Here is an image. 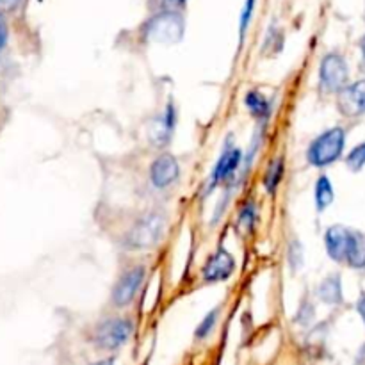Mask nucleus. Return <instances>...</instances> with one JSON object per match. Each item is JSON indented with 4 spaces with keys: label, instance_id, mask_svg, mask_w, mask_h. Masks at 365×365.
Listing matches in <instances>:
<instances>
[{
    "label": "nucleus",
    "instance_id": "1",
    "mask_svg": "<svg viewBox=\"0 0 365 365\" xmlns=\"http://www.w3.org/2000/svg\"><path fill=\"white\" fill-rule=\"evenodd\" d=\"M346 147V130L342 127H333L319 134L307 150V161L314 168H326L339 161Z\"/></svg>",
    "mask_w": 365,
    "mask_h": 365
},
{
    "label": "nucleus",
    "instance_id": "2",
    "mask_svg": "<svg viewBox=\"0 0 365 365\" xmlns=\"http://www.w3.org/2000/svg\"><path fill=\"white\" fill-rule=\"evenodd\" d=\"M166 228V218L159 212H152L141 218L127 233V248L130 250H148L161 240Z\"/></svg>",
    "mask_w": 365,
    "mask_h": 365
},
{
    "label": "nucleus",
    "instance_id": "3",
    "mask_svg": "<svg viewBox=\"0 0 365 365\" xmlns=\"http://www.w3.org/2000/svg\"><path fill=\"white\" fill-rule=\"evenodd\" d=\"M186 33V22L182 16L175 11H166L155 15L150 22L147 23V36L148 40L155 43H179Z\"/></svg>",
    "mask_w": 365,
    "mask_h": 365
},
{
    "label": "nucleus",
    "instance_id": "4",
    "mask_svg": "<svg viewBox=\"0 0 365 365\" xmlns=\"http://www.w3.org/2000/svg\"><path fill=\"white\" fill-rule=\"evenodd\" d=\"M349 68L340 54H326L319 65V84L324 93H339L347 86Z\"/></svg>",
    "mask_w": 365,
    "mask_h": 365
},
{
    "label": "nucleus",
    "instance_id": "5",
    "mask_svg": "<svg viewBox=\"0 0 365 365\" xmlns=\"http://www.w3.org/2000/svg\"><path fill=\"white\" fill-rule=\"evenodd\" d=\"M134 332V324L130 319L115 317L107 319V321L100 322L95 329L93 340L97 347L105 351H115L120 349L127 340L130 339Z\"/></svg>",
    "mask_w": 365,
    "mask_h": 365
},
{
    "label": "nucleus",
    "instance_id": "6",
    "mask_svg": "<svg viewBox=\"0 0 365 365\" xmlns=\"http://www.w3.org/2000/svg\"><path fill=\"white\" fill-rule=\"evenodd\" d=\"M240 162H243V152L239 148L233 147L232 143H228L223 150V154L219 155L218 162L214 166V171H212L211 182H208V193L214 191L219 184H228L232 182L233 175L239 169Z\"/></svg>",
    "mask_w": 365,
    "mask_h": 365
},
{
    "label": "nucleus",
    "instance_id": "7",
    "mask_svg": "<svg viewBox=\"0 0 365 365\" xmlns=\"http://www.w3.org/2000/svg\"><path fill=\"white\" fill-rule=\"evenodd\" d=\"M337 107L346 118H358L365 115V79L347 84L342 91H339Z\"/></svg>",
    "mask_w": 365,
    "mask_h": 365
},
{
    "label": "nucleus",
    "instance_id": "8",
    "mask_svg": "<svg viewBox=\"0 0 365 365\" xmlns=\"http://www.w3.org/2000/svg\"><path fill=\"white\" fill-rule=\"evenodd\" d=\"M233 271H236V258L228 250L219 248L216 253L207 258L203 269H201V276L207 283H219L226 282L233 275Z\"/></svg>",
    "mask_w": 365,
    "mask_h": 365
},
{
    "label": "nucleus",
    "instance_id": "9",
    "mask_svg": "<svg viewBox=\"0 0 365 365\" xmlns=\"http://www.w3.org/2000/svg\"><path fill=\"white\" fill-rule=\"evenodd\" d=\"M144 276H147V269H144V265H136V268L123 273V276L118 280L115 290H112V303L120 308L132 303L137 290H139L141 283L144 282Z\"/></svg>",
    "mask_w": 365,
    "mask_h": 365
},
{
    "label": "nucleus",
    "instance_id": "10",
    "mask_svg": "<svg viewBox=\"0 0 365 365\" xmlns=\"http://www.w3.org/2000/svg\"><path fill=\"white\" fill-rule=\"evenodd\" d=\"M180 175L179 161L171 154H162L152 162L150 166V180L157 189H166L171 184L176 182Z\"/></svg>",
    "mask_w": 365,
    "mask_h": 365
},
{
    "label": "nucleus",
    "instance_id": "11",
    "mask_svg": "<svg viewBox=\"0 0 365 365\" xmlns=\"http://www.w3.org/2000/svg\"><path fill=\"white\" fill-rule=\"evenodd\" d=\"M351 233L353 230L346 228L342 225H333L326 230L324 233V246L326 253L332 260L335 262H346L347 250H349Z\"/></svg>",
    "mask_w": 365,
    "mask_h": 365
},
{
    "label": "nucleus",
    "instance_id": "12",
    "mask_svg": "<svg viewBox=\"0 0 365 365\" xmlns=\"http://www.w3.org/2000/svg\"><path fill=\"white\" fill-rule=\"evenodd\" d=\"M176 123V112L173 104H168L164 115L159 116L154 123L150 125V132H148V137H150L152 144L155 147H166V144L171 141V134L175 130Z\"/></svg>",
    "mask_w": 365,
    "mask_h": 365
},
{
    "label": "nucleus",
    "instance_id": "13",
    "mask_svg": "<svg viewBox=\"0 0 365 365\" xmlns=\"http://www.w3.org/2000/svg\"><path fill=\"white\" fill-rule=\"evenodd\" d=\"M317 296L321 297V301L328 305H339L342 303V280L339 275H329L326 276L321 282L317 289Z\"/></svg>",
    "mask_w": 365,
    "mask_h": 365
},
{
    "label": "nucleus",
    "instance_id": "14",
    "mask_svg": "<svg viewBox=\"0 0 365 365\" xmlns=\"http://www.w3.org/2000/svg\"><path fill=\"white\" fill-rule=\"evenodd\" d=\"M346 264L353 269H365V233L353 230Z\"/></svg>",
    "mask_w": 365,
    "mask_h": 365
},
{
    "label": "nucleus",
    "instance_id": "15",
    "mask_svg": "<svg viewBox=\"0 0 365 365\" xmlns=\"http://www.w3.org/2000/svg\"><path fill=\"white\" fill-rule=\"evenodd\" d=\"M244 104H246L250 115L253 118L260 120V122H264V120H268L271 116V102L260 91H250L246 95V98H244Z\"/></svg>",
    "mask_w": 365,
    "mask_h": 365
},
{
    "label": "nucleus",
    "instance_id": "16",
    "mask_svg": "<svg viewBox=\"0 0 365 365\" xmlns=\"http://www.w3.org/2000/svg\"><path fill=\"white\" fill-rule=\"evenodd\" d=\"M333 198H335V191H333L332 182H329L328 176L321 175L314 187V201L317 212H324L333 203Z\"/></svg>",
    "mask_w": 365,
    "mask_h": 365
},
{
    "label": "nucleus",
    "instance_id": "17",
    "mask_svg": "<svg viewBox=\"0 0 365 365\" xmlns=\"http://www.w3.org/2000/svg\"><path fill=\"white\" fill-rule=\"evenodd\" d=\"M283 175H285V161H283V157H276L275 161L269 162L264 175V187L269 194L276 193Z\"/></svg>",
    "mask_w": 365,
    "mask_h": 365
},
{
    "label": "nucleus",
    "instance_id": "18",
    "mask_svg": "<svg viewBox=\"0 0 365 365\" xmlns=\"http://www.w3.org/2000/svg\"><path fill=\"white\" fill-rule=\"evenodd\" d=\"M218 317H219V308H214V310L208 312V314L203 317V321H201L200 324H198L196 332H194V337H196L198 340L207 339V337L212 333V329L216 328V322H218Z\"/></svg>",
    "mask_w": 365,
    "mask_h": 365
},
{
    "label": "nucleus",
    "instance_id": "19",
    "mask_svg": "<svg viewBox=\"0 0 365 365\" xmlns=\"http://www.w3.org/2000/svg\"><path fill=\"white\" fill-rule=\"evenodd\" d=\"M346 164L351 171H360L365 166V143L356 144L353 150L349 152V155L346 157Z\"/></svg>",
    "mask_w": 365,
    "mask_h": 365
},
{
    "label": "nucleus",
    "instance_id": "20",
    "mask_svg": "<svg viewBox=\"0 0 365 365\" xmlns=\"http://www.w3.org/2000/svg\"><path fill=\"white\" fill-rule=\"evenodd\" d=\"M255 223H257V205H255L253 201H250V203L244 205L243 211H240L239 226H243L248 232H251V230L255 228Z\"/></svg>",
    "mask_w": 365,
    "mask_h": 365
},
{
    "label": "nucleus",
    "instance_id": "21",
    "mask_svg": "<svg viewBox=\"0 0 365 365\" xmlns=\"http://www.w3.org/2000/svg\"><path fill=\"white\" fill-rule=\"evenodd\" d=\"M255 4H257V0H246V2H244V8H243V11H240V20H239L240 41L244 40V36H246V33H248L251 16H253V11H255Z\"/></svg>",
    "mask_w": 365,
    "mask_h": 365
},
{
    "label": "nucleus",
    "instance_id": "22",
    "mask_svg": "<svg viewBox=\"0 0 365 365\" xmlns=\"http://www.w3.org/2000/svg\"><path fill=\"white\" fill-rule=\"evenodd\" d=\"M269 47V52L273 54H278L283 47V34L280 33L276 27H271V31L268 33V38H265V45H264V51Z\"/></svg>",
    "mask_w": 365,
    "mask_h": 365
},
{
    "label": "nucleus",
    "instance_id": "23",
    "mask_svg": "<svg viewBox=\"0 0 365 365\" xmlns=\"http://www.w3.org/2000/svg\"><path fill=\"white\" fill-rule=\"evenodd\" d=\"M296 321L300 322L301 326H308L312 321H314V305L308 303V301H303L301 308L297 310Z\"/></svg>",
    "mask_w": 365,
    "mask_h": 365
},
{
    "label": "nucleus",
    "instance_id": "24",
    "mask_svg": "<svg viewBox=\"0 0 365 365\" xmlns=\"http://www.w3.org/2000/svg\"><path fill=\"white\" fill-rule=\"evenodd\" d=\"M289 253H290L289 257H290V264H292V269H297L296 258L300 260V264H303V250H301V244L294 240L292 246H290V250H289Z\"/></svg>",
    "mask_w": 365,
    "mask_h": 365
},
{
    "label": "nucleus",
    "instance_id": "25",
    "mask_svg": "<svg viewBox=\"0 0 365 365\" xmlns=\"http://www.w3.org/2000/svg\"><path fill=\"white\" fill-rule=\"evenodd\" d=\"M8 43V23H6L4 16L0 15V51Z\"/></svg>",
    "mask_w": 365,
    "mask_h": 365
},
{
    "label": "nucleus",
    "instance_id": "26",
    "mask_svg": "<svg viewBox=\"0 0 365 365\" xmlns=\"http://www.w3.org/2000/svg\"><path fill=\"white\" fill-rule=\"evenodd\" d=\"M22 0H0V11H9V9H15Z\"/></svg>",
    "mask_w": 365,
    "mask_h": 365
},
{
    "label": "nucleus",
    "instance_id": "27",
    "mask_svg": "<svg viewBox=\"0 0 365 365\" xmlns=\"http://www.w3.org/2000/svg\"><path fill=\"white\" fill-rule=\"evenodd\" d=\"M360 51H361V61H360V72L365 73V34L360 40Z\"/></svg>",
    "mask_w": 365,
    "mask_h": 365
},
{
    "label": "nucleus",
    "instance_id": "28",
    "mask_svg": "<svg viewBox=\"0 0 365 365\" xmlns=\"http://www.w3.org/2000/svg\"><path fill=\"white\" fill-rule=\"evenodd\" d=\"M356 308H358V314H360V317L364 319V322H365V294L360 297V301H358Z\"/></svg>",
    "mask_w": 365,
    "mask_h": 365
},
{
    "label": "nucleus",
    "instance_id": "29",
    "mask_svg": "<svg viewBox=\"0 0 365 365\" xmlns=\"http://www.w3.org/2000/svg\"><path fill=\"white\" fill-rule=\"evenodd\" d=\"M93 365H115V358H105V360L97 361V364H93Z\"/></svg>",
    "mask_w": 365,
    "mask_h": 365
},
{
    "label": "nucleus",
    "instance_id": "30",
    "mask_svg": "<svg viewBox=\"0 0 365 365\" xmlns=\"http://www.w3.org/2000/svg\"><path fill=\"white\" fill-rule=\"evenodd\" d=\"M184 2H186V0H166V4H176V6L184 4Z\"/></svg>",
    "mask_w": 365,
    "mask_h": 365
}]
</instances>
